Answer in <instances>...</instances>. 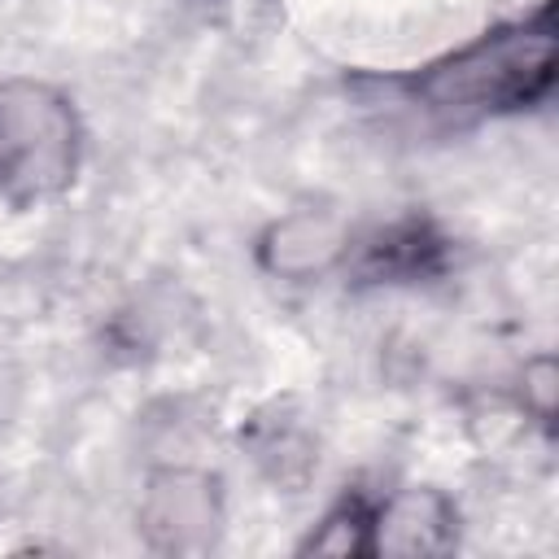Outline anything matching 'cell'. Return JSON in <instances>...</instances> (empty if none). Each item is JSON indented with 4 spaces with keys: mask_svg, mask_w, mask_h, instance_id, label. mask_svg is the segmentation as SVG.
<instances>
[{
    "mask_svg": "<svg viewBox=\"0 0 559 559\" xmlns=\"http://www.w3.org/2000/svg\"><path fill=\"white\" fill-rule=\"evenodd\" d=\"M454 262V240L437 227V218L411 210L397 214L354 245H345V271L354 284H428L445 275Z\"/></svg>",
    "mask_w": 559,
    "mask_h": 559,
    "instance_id": "cell-3",
    "label": "cell"
},
{
    "mask_svg": "<svg viewBox=\"0 0 559 559\" xmlns=\"http://www.w3.org/2000/svg\"><path fill=\"white\" fill-rule=\"evenodd\" d=\"M218 524V502H214V485L205 476H188V472H170L162 480H153L148 493V528H170L175 550L188 546H205L210 533Z\"/></svg>",
    "mask_w": 559,
    "mask_h": 559,
    "instance_id": "cell-4",
    "label": "cell"
},
{
    "mask_svg": "<svg viewBox=\"0 0 559 559\" xmlns=\"http://www.w3.org/2000/svg\"><path fill=\"white\" fill-rule=\"evenodd\" d=\"M83 118L39 79H0V201L26 210L70 192L83 166Z\"/></svg>",
    "mask_w": 559,
    "mask_h": 559,
    "instance_id": "cell-2",
    "label": "cell"
},
{
    "mask_svg": "<svg viewBox=\"0 0 559 559\" xmlns=\"http://www.w3.org/2000/svg\"><path fill=\"white\" fill-rule=\"evenodd\" d=\"M345 245L332 236V227L314 214H297V218H284L275 223L258 253H262V266L275 271V275H310V271H323Z\"/></svg>",
    "mask_w": 559,
    "mask_h": 559,
    "instance_id": "cell-6",
    "label": "cell"
},
{
    "mask_svg": "<svg viewBox=\"0 0 559 559\" xmlns=\"http://www.w3.org/2000/svg\"><path fill=\"white\" fill-rule=\"evenodd\" d=\"M555 4L542 0L533 13L502 22L472 44L406 74V96L450 122H480L520 114L546 100L555 83Z\"/></svg>",
    "mask_w": 559,
    "mask_h": 559,
    "instance_id": "cell-1",
    "label": "cell"
},
{
    "mask_svg": "<svg viewBox=\"0 0 559 559\" xmlns=\"http://www.w3.org/2000/svg\"><path fill=\"white\" fill-rule=\"evenodd\" d=\"M376 515H380V493H367L362 485L345 489L319 528L301 542V550L319 555H376Z\"/></svg>",
    "mask_w": 559,
    "mask_h": 559,
    "instance_id": "cell-7",
    "label": "cell"
},
{
    "mask_svg": "<svg viewBox=\"0 0 559 559\" xmlns=\"http://www.w3.org/2000/svg\"><path fill=\"white\" fill-rule=\"evenodd\" d=\"M454 511L441 493H393L380 498L376 550H441L450 546Z\"/></svg>",
    "mask_w": 559,
    "mask_h": 559,
    "instance_id": "cell-5",
    "label": "cell"
}]
</instances>
